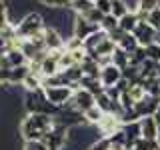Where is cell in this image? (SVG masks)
Wrapping results in <instances>:
<instances>
[{
    "instance_id": "4fadbf2b",
    "label": "cell",
    "mask_w": 160,
    "mask_h": 150,
    "mask_svg": "<svg viewBox=\"0 0 160 150\" xmlns=\"http://www.w3.org/2000/svg\"><path fill=\"white\" fill-rule=\"evenodd\" d=\"M4 56H6V62H8V66H10V68H16V66H24V64H28L26 54H24L18 46L8 48V52L4 54Z\"/></svg>"
},
{
    "instance_id": "83f0119b",
    "label": "cell",
    "mask_w": 160,
    "mask_h": 150,
    "mask_svg": "<svg viewBox=\"0 0 160 150\" xmlns=\"http://www.w3.org/2000/svg\"><path fill=\"white\" fill-rule=\"evenodd\" d=\"M144 50H146V58H148V60H152V62L160 64V42H152L150 46H146Z\"/></svg>"
},
{
    "instance_id": "1f68e13d",
    "label": "cell",
    "mask_w": 160,
    "mask_h": 150,
    "mask_svg": "<svg viewBox=\"0 0 160 150\" xmlns=\"http://www.w3.org/2000/svg\"><path fill=\"white\" fill-rule=\"evenodd\" d=\"M146 22L152 26L156 32H160V6L156 8V10H152V12L148 14V18H146Z\"/></svg>"
},
{
    "instance_id": "5b68a950",
    "label": "cell",
    "mask_w": 160,
    "mask_h": 150,
    "mask_svg": "<svg viewBox=\"0 0 160 150\" xmlns=\"http://www.w3.org/2000/svg\"><path fill=\"white\" fill-rule=\"evenodd\" d=\"M44 142L48 144L50 150H64L68 146V126H62V124L54 122L52 130L44 136Z\"/></svg>"
},
{
    "instance_id": "4316f807",
    "label": "cell",
    "mask_w": 160,
    "mask_h": 150,
    "mask_svg": "<svg viewBox=\"0 0 160 150\" xmlns=\"http://www.w3.org/2000/svg\"><path fill=\"white\" fill-rule=\"evenodd\" d=\"M100 28L104 30V32H112V30H116L118 28V18L116 16H112V14H106V16L102 18V22H100Z\"/></svg>"
},
{
    "instance_id": "8992f818",
    "label": "cell",
    "mask_w": 160,
    "mask_h": 150,
    "mask_svg": "<svg viewBox=\"0 0 160 150\" xmlns=\"http://www.w3.org/2000/svg\"><path fill=\"white\" fill-rule=\"evenodd\" d=\"M100 30V24H94V22H90V20H86L84 16H78L76 14V18H74V26H72V36L74 38H78V40H86L88 36H92L94 32H98Z\"/></svg>"
},
{
    "instance_id": "f35d334b",
    "label": "cell",
    "mask_w": 160,
    "mask_h": 150,
    "mask_svg": "<svg viewBox=\"0 0 160 150\" xmlns=\"http://www.w3.org/2000/svg\"><path fill=\"white\" fill-rule=\"evenodd\" d=\"M156 78H158V82H160V66H158V72H156Z\"/></svg>"
},
{
    "instance_id": "44dd1931",
    "label": "cell",
    "mask_w": 160,
    "mask_h": 150,
    "mask_svg": "<svg viewBox=\"0 0 160 150\" xmlns=\"http://www.w3.org/2000/svg\"><path fill=\"white\" fill-rule=\"evenodd\" d=\"M112 64H116L120 70H124L130 64V54L126 50H122L120 46H116V50H114V54H112Z\"/></svg>"
},
{
    "instance_id": "f546056e",
    "label": "cell",
    "mask_w": 160,
    "mask_h": 150,
    "mask_svg": "<svg viewBox=\"0 0 160 150\" xmlns=\"http://www.w3.org/2000/svg\"><path fill=\"white\" fill-rule=\"evenodd\" d=\"M88 150H112V140L108 136H100L96 142H92V146Z\"/></svg>"
},
{
    "instance_id": "7a4b0ae2",
    "label": "cell",
    "mask_w": 160,
    "mask_h": 150,
    "mask_svg": "<svg viewBox=\"0 0 160 150\" xmlns=\"http://www.w3.org/2000/svg\"><path fill=\"white\" fill-rule=\"evenodd\" d=\"M16 38L20 40H26V38H32V36H38V34L44 32V28H46V20L40 12H34V10H30V12L24 16L20 22L16 24Z\"/></svg>"
},
{
    "instance_id": "603a6c76",
    "label": "cell",
    "mask_w": 160,
    "mask_h": 150,
    "mask_svg": "<svg viewBox=\"0 0 160 150\" xmlns=\"http://www.w3.org/2000/svg\"><path fill=\"white\" fill-rule=\"evenodd\" d=\"M84 118H86L88 124H92V126H98L100 120L104 118V112H102L98 106H92L90 110H86V112H84Z\"/></svg>"
},
{
    "instance_id": "277c9868",
    "label": "cell",
    "mask_w": 160,
    "mask_h": 150,
    "mask_svg": "<svg viewBox=\"0 0 160 150\" xmlns=\"http://www.w3.org/2000/svg\"><path fill=\"white\" fill-rule=\"evenodd\" d=\"M44 94H46V100L52 106L62 108L72 100L74 88L72 86H44Z\"/></svg>"
},
{
    "instance_id": "7c38bea8",
    "label": "cell",
    "mask_w": 160,
    "mask_h": 150,
    "mask_svg": "<svg viewBox=\"0 0 160 150\" xmlns=\"http://www.w3.org/2000/svg\"><path fill=\"white\" fill-rule=\"evenodd\" d=\"M140 124V134H142V138H148V140H156L158 136V122L154 120V116H144L138 120Z\"/></svg>"
},
{
    "instance_id": "f1b7e54d",
    "label": "cell",
    "mask_w": 160,
    "mask_h": 150,
    "mask_svg": "<svg viewBox=\"0 0 160 150\" xmlns=\"http://www.w3.org/2000/svg\"><path fill=\"white\" fill-rule=\"evenodd\" d=\"M6 26H10V16H8V4L6 0H0V32Z\"/></svg>"
},
{
    "instance_id": "9c48e42d",
    "label": "cell",
    "mask_w": 160,
    "mask_h": 150,
    "mask_svg": "<svg viewBox=\"0 0 160 150\" xmlns=\"http://www.w3.org/2000/svg\"><path fill=\"white\" fill-rule=\"evenodd\" d=\"M134 36H136V40H138V44L142 48H146V46H150L152 42H158V32L154 30L150 24L146 22V20H140L138 22V26H136V30H134Z\"/></svg>"
},
{
    "instance_id": "ac0fdd59",
    "label": "cell",
    "mask_w": 160,
    "mask_h": 150,
    "mask_svg": "<svg viewBox=\"0 0 160 150\" xmlns=\"http://www.w3.org/2000/svg\"><path fill=\"white\" fill-rule=\"evenodd\" d=\"M80 88L90 90V92H92L94 96H100V94L104 92L102 82H100L98 78H92V76H82V80H80Z\"/></svg>"
},
{
    "instance_id": "30bf717a",
    "label": "cell",
    "mask_w": 160,
    "mask_h": 150,
    "mask_svg": "<svg viewBox=\"0 0 160 150\" xmlns=\"http://www.w3.org/2000/svg\"><path fill=\"white\" fill-rule=\"evenodd\" d=\"M64 44H66V40H64V36L58 32L56 28H52V26L44 28V46H46L48 52L64 50Z\"/></svg>"
},
{
    "instance_id": "d6986e66",
    "label": "cell",
    "mask_w": 160,
    "mask_h": 150,
    "mask_svg": "<svg viewBox=\"0 0 160 150\" xmlns=\"http://www.w3.org/2000/svg\"><path fill=\"white\" fill-rule=\"evenodd\" d=\"M106 36H108V32H104L102 28H100L98 32H94L92 36H88L86 40H84V50H86V54H92L94 50L98 48V44L102 42V40L106 38Z\"/></svg>"
},
{
    "instance_id": "8fae6325",
    "label": "cell",
    "mask_w": 160,
    "mask_h": 150,
    "mask_svg": "<svg viewBox=\"0 0 160 150\" xmlns=\"http://www.w3.org/2000/svg\"><path fill=\"white\" fill-rule=\"evenodd\" d=\"M158 106H160V98L146 94L142 100H138V102L134 104V110H136L138 118H144V116H154V112H156Z\"/></svg>"
},
{
    "instance_id": "52a82bcc",
    "label": "cell",
    "mask_w": 160,
    "mask_h": 150,
    "mask_svg": "<svg viewBox=\"0 0 160 150\" xmlns=\"http://www.w3.org/2000/svg\"><path fill=\"white\" fill-rule=\"evenodd\" d=\"M122 70H120L116 64H106V66H100V74H98V80L102 82V86L104 90L106 88H112V86H116V84L122 80Z\"/></svg>"
},
{
    "instance_id": "d590c367",
    "label": "cell",
    "mask_w": 160,
    "mask_h": 150,
    "mask_svg": "<svg viewBox=\"0 0 160 150\" xmlns=\"http://www.w3.org/2000/svg\"><path fill=\"white\" fill-rule=\"evenodd\" d=\"M8 48H12V44H10L6 38H2V36H0V56H4V54L8 52Z\"/></svg>"
},
{
    "instance_id": "e0dca14e",
    "label": "cell",
    "mask_w": 160,
    "mask_h": 150,
    "mask_svg": "<svg viewBox=\"0 0 160 150\" xmlns=\"http://www.w3.org/2000/svg\"><path fill=\"white\" fill-rule=\"evenodd\" d=\"M28 74H30V66H28V64L10 68V86H22L24 78H26Z\"/></svg>"
},
{
    "instance_id": "ba28073f",
    "label": "cell",
    "mask_w": 160,
    "mask_h": 150,
    "mask_svg": "<svg viewBox=\"0 0 160 150\" xmlns=\"http://www.w3.org/2000/svg\"><path fill=\"white\" fill-rule=\"evenodd\" d=\"M70 104L84 114L86 110L96 106V96H94L90 90H86V88H78V90H74V96H72V100H70Z\"/></svg>"
},
{
    "instance_id": "8d00e7d4",
    "label": "cell",
    "mask_w": 160,
    "mask_h": 150,
    "mask_svg": "<svg viewBox=\"0 0 160 150\" xmlns=\"http://www.w3.org/2000/svg\"><path fill=\"white\" fill-rule=\"evenodd\" d=\"M154 120L158 122V126H160V106L156 108V112H154Z\"/></svg>"
},
{
    "instance_id": "e575fe53",
    "label": "cell",
    "mask_w": 160,
    "mask_h": 150,
    "mask_svg": "<svg viewBox=\"0 0 160 150\" xmlns=\"http://www.w3.org/2000/svg\"><path fill=\"white\" fill-rule=\"evenodd\" d=\"M34 2L42 4L44 8H66V6L62 4V0H34Z\"/></svg>"
},
{
    "instance_id": "7402d4cb",
    "label": "cell",
    "mask_w": 160,
    "mask_h": 150,
    "mask_svg": "<svg viewBox=\"0 0 160 150\" xmlns=\"http://www.w3.org/2000/svg\"><path fill=\"white\" fill-rule=\"evenodd\" d=\"M68 8L72 10L74 14H78V16H84L86 12H90V10L94 8V2H90V0H74Z\"/></svg>"
},
{
    "instance_id": "ffe728a7",
    "label": "cell",
    "mask_w": 160,
    "mask_h": 150,
    "mask_svg": "<svg viewBox=\"0 0 160 150\" xmlns=\"http://www.w3.org/2000/svg\"><path fill=\"white\" fill-rule=\"evenodd\" d=\"M118 46L122 48V50H126L128 54H134V52L140 48V44H138V40H136V36H134V34H128V32H126V34L122 36V40L118 42Z\"/></svg>"
},
{
    "instance_id": "5bb4252c",
    "label": "cell",
    "mask_w": 160,
    "mask_h": 150,
    "mask_svg": "<svg viewBox=\"0 0 160 150\" xmlns=\"http://www.w3.org/2000/svg\"><path fill=\"white\" fill-rule=\"evenodd\" d=\"M160 6V0H136V8H134V12L138 14L140 20H146L148 14L152 12V10H156Z\"/></svg>"
},
{
    "instance_id": "484cf974",
    "label": "cell",
    "mask_w": 160,
    "mask_h": 150,
    "mask_svg": "<svg viewBox=\"0 0 160 150\" xmlns=\"http://www.w3.org/2000/svg\"><path fill=\"white\" fill-rule=\"evenodd\" d=\"M58 64H60V70H68V68H72L74 64H76V60H74V56H72V52H68V50L64 48L62 52H60Z\"/></svg>"
},
{
    "instance_id": "74e56055",
    "label": "cell",
    "mask_w": 160,
    "mask_h": 150,
    "mask_svg": "<svg viewBox=\"0 0 160 150\" xmlns=\"http://www.w3.org/2000/svg\"><path fill=\"white\" fill-rule=\"evenodd\" d=\"M72 2H74V0H62V4H64V6H70Z\"/></svg>"
},
{
    "instance_id": "d6a6232c",
    "label": "cell",
    "mask_w": 160,
    "mask_h": 150,
    "mask_svg": "<svg viewBox=\"0 0 160 150\" xmlns=\"http://www.w3.org/2000/svg\"><path fill=\"white\" fill-rule=\"evenodd\" d=\"M84 18H86V20H90V22H94V24H100V22H102V18H104V14L100 12V10H98L96 6H94L92 10H90V12H86V14H84Z\"/></svg>"
},
{
    "instance_id": "d4e9b609",
    "label": "cell",
    "mask_w": 160,
    "mask_h": 150,
    "mask_svg": "<svg viewBox=\"0 0 160 150\" xmlns=\"http://www.w3.org/2000/svg\"><path fill=\"white\" fill-rule=\"evenodd\" d=\"M132 150H160V144L156 140H148V138H138L134 142Z\"/></svg>"
},
{
    "instance_id": "6da1fadb",
    "label": "cell",
    "mask_w": 160,
    "mask_h": 150,
    "mask_svg": "<svg viewBox=\"0 0 160 150\" xmlns=\"http://www.w3.org/2000/svg\"><path fill=\"white\" fill-rule=\"evenodd\" d=\"M54 116L52 114H26L18 124V136L26 140H44V136L52 130Z\"/></svg>"
},
{
    "instance_id": "ab89813d",
    "label": "cell",
    "mask_w": 160,
    "mask_h": 150,
    "mask_svg": "<svg viewBox=\"0 0 160 150\" xmlns=\"http://www.w3.org/2000/svg\"><path fill=\"white\" fill-rule=\"evenodd\" d=\"M90 2H94V4H96V2H98V0H90Z\"/></svg>"
},
{
    "instance_id": "9a60e30c",
    "label": "cell",
    "mask_w": 160,
    "mask_h": 150,
    "mask_svg": "<svg viewBox=\"0 0 160 150\" xmlns=\"http://www.w3.org/2000/svg\"><path fill=\"white\" fill-rule=\"evenodd\" d=\"M138 22H140L138 14L134 12V10H130L128 14H124V16L118 20V28H120V30H124V32H128V34H132L134 30H136Z\"/></svg>"
},
{
    "instance_id": "cb8c5ba5",
    "label": "cell",
    "mask_w": 160,
    "mask_h": 150,
    "mask_svg": "<svg viewBox=\"0 0 160 150\" xmlns=\"http://www.w3.org/2000/svg\"><path fill=\"white\" fill-rule=\"evenodd\" d=\"M128 12H130V6H128L126 0H112V16H116L120 20Z\"/></svg>"
},
{
    "instance_id": "836d02e7",
    "label": "cell",
    "mask_w": 160,
    "mask_h": 150,
    "mask_svg": "<svg viewBox=\"0 0 160 150\" xmlns=\"http://www.w3.org/2000/svg\"><path fill=\"white\" fill-rule=\"evenodd\" d=\"M94 6H96L104 16H106V14H112V0H98Z\"/></svg>"
},
{
    "instance_id": "3957f363",
    "label": "cell",
    "mask_w": 160,
    "mask_h": 150,
    "mask_svg": "<svg viewBox=\"0 0 160 150\" xmlns=\"http://www.w3.org/2000/svg\"><path fill=\"white\" fill-rule=\"evenodd\" d=\"M24 108H26V114H56L58 108L52 106V104L46 100V94H44V88L34 90V92H26L24 94Z\"/></svg>"
},
{
    "instance_id": "2e32d148",
    "label": "cell",
    "mask_w": 160,
    "mask_h": 150,
    "mask_svg": "<svg viewBox=\"0 0 160 150\" xmlns=\"http://www.w3.org/2000/svg\"><path fill=\"white\" fill-rule=\"evenodd\" d=\"M22 88L26 90V92H34V90L44 88V78H42V74H38V72H30L28 76L24 78Z\"/></svg>"
},
{
    "instance_id": "4dcf8cb0",
    "label": "cell",
    "mask_w": 160,
    "mask_h": 150,
    "mask_svg": "<svg viewBox=\"0 0 160 150\" xmlns=\"http://www.w3.org/2000/svg\"><path fill=\"white\" fill-rule=\"evenodd\" d=\"M22 150H50V148L44 140H26Z\"/></svg>"
}]
</instances>
